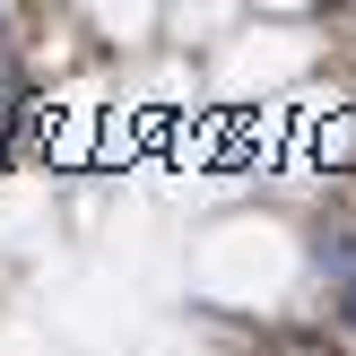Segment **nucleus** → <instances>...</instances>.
<instances>
[{
	"label": "nucleus",
	"mask_w": 356,
	"mask_h": 356,
	"mask_svg": "<svg viewBox=\"0 0 356 356\" xmlns=\"http://www.w3.org/2000/svg\"><path fill=\"white\" fill-rule=\"evenodd\" d=\"M339 313H348V330H356V270H348V287H339Z\"/></svg>",
	"instance_id": "nucleus-1"
}]
</instances>
